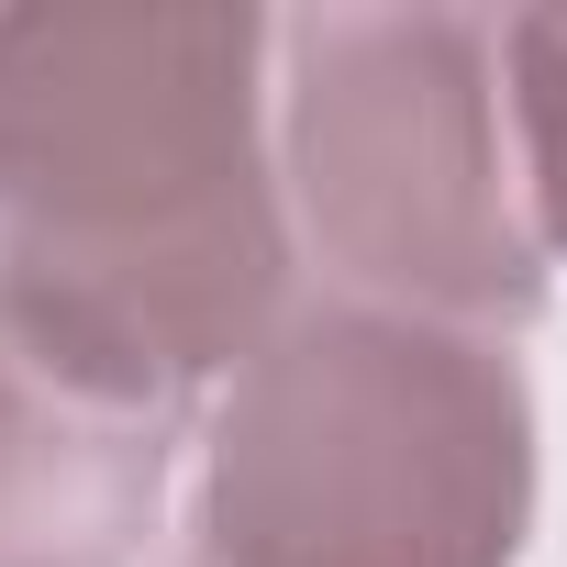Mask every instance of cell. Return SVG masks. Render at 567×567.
<instances>
[{"instance_id": "cell-2", "label": "cell", "mask_w": 567, "mask_h": 567, "mask_svg": "<svg viewBox=\"0 0 567 567\" xmlns=\"http://www.w3.org/2000/svg\"><path fill=\"white\" fill-rule=\"evenodd\" d=\"M523 523L534 401L501 334L312 301L223 379L178 567H512Z\"/></svg>"}, {"instance_id": "cell-5", "label": "cell", "mask_w": 567, "mask_h": 567, "mask_svg": "<svg viewBox=\"0 0 567 567\" xmlns=\"http://www.w3.org/2000/svg\"><path fill=\"white\" fill-rule=\"evenodd\" d=\"M501 56H512V134H523L534 234H545V256H567V12L501 23Z\"/></svg>"}, {"instance_id": "cell-1", "label": "cell", "mask_w": 567, "mask_h": 567, "mask_svg": "<svg viewBox=\"0 0 567 567\" xmlns=\"http://www.w3.org/2000/svg\"><path fill=\"white\" fill-rule=\"evenodd\" d=\"M267 56L278 23L212 0L0 12V334L34 368L178 423L290 323Z\"/></svg>"}, {"instance_id": "cell-4", "label": "cell", "mask_w": 567, "mask_h": 567, "mask_svg": "<svg viewBox=\"0 0 567 567\" xmlns=\"http://www.w3.org/2000/svg\"><path fill=\"white\" fill-rule=\"evenodd\" d=\"M178 423L101 401L0 334V567H134Z\"/></svg>"}, {"instance_id": "cell-3", "label": "cell", "mask_w": 567, "mask_h": 567, "mask_svg": "<svg viewBox=\"0 0 567 567\" xmlns=\"http://www.w3.org/2000/svg\"><path fill=\"white\" fill-rule=\"evenodd\" d=\"M278 167L346 301L445 334L545 312V234L512 134V56L478 12H290Z\"/></svg>"}]
</instances>
